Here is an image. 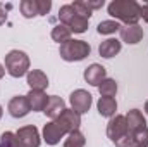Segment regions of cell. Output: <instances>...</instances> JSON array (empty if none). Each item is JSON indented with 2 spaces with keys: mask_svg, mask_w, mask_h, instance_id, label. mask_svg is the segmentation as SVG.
I'll return each instance as SVG.
<instances>
[{
  "mask_svg": "<svg viewBox=\"0 0 148 147\" xmlns=\"http://www.w3.org/2000/svg\"><path fill=\"white\" fill-rule=\"evenodd\" d=\"M121 49H122V45L117 38H107L98 45V54L103 59H112L114 55H117L121 52Z\"/></svg>",
  "mask_w": 148,
  "mask_h": 147,
  "instance_id": "2e32d148",
  "label": "cell"
},
{
  "mask_svg": "<svg viewBox=\"0 0 148 147\" xmlns=\"http://www.w3.org/2000/svg\"><path fill=\"white\" fill-rule=\"evenodd\" d=\"M36 3H38V16H47L52 9L50 0H36Z\"/></svg>",
  "mask_w": 148,
  "mask_h": 147,
  "instance_id": "83f0119b",
  "label": "cell"
},
{
  "mask_svg": "<svg viewBox=\"0 0 148 147\" xmlns=\"http://www.w3.org/2000/svg\"><path fill=\"white\" fill-rule=\"evenodd\" d=\"M86 2V5H88V9L93 12L95 9H102L103 7V0H84Z\"/></svg>",
  "mask_w": 148,
  "mask_h": 147,
  "instance_id": "f1b7e54d",
  "label": "cell"
},
{
  "mask_svg": "<svg viewBox=\"0 0 148 147\" xmlns=\"http://www.w3.org/2000/svg\"><path fill=\"white\" fill-rule=\"evenodd\" d=\"M129 130H127V123H126V116L122 114H115L112 116L109 125H107V137L110 139L112 142H117L122 135H126ZM131 133V132H129Z\"/></svg>",
  "mask_w": 148,
  "mask_h": 147,
  "instance_id": "52a82bcc",
  "label": "cell"
},
{
  "mask_svg": "<svg viewBox=\"0 0 148 147\" xmlns=\"http://www.w3.org/2000/svg\"><path fill=\"white\" fill-rule=\"evenodd\" d=\"M84 146H86V139L79 130L69 133L64 140V147H84Z\"/></svg>",
  "mask_w": 148,
  "mask_h": 147,
  "instance_id": "7402d4cb",
  "label": "cell"
},
{
  "mask_svg": "<svg viewBox=\"0 0 148 147\" xmlns=\"http://www.w3.org/2000/svg\"><path fill=\"white\" fill-rule=\"evenodd\" d=\"M69 102H71V109L73 111H76L77 114H84V112H88L90 107H91L93 97L84 88H77V90H74L73 94H71Z\"/></svg>",
  "mask_w": 148,
  "mask_h": 147,
  "instance_id": "8992f818",
  "label": "cell"
},
{
  "mask_svg": "<svg viewBox=\"0 0 148 147\" xmlns=\"http://www.w3.org/2000/svg\"><path fill=\"white\" fill-rule=\"evenodd\" d=\"M19 9H21V14L26 17V19H33L38 16V3L36 0H23L19 3Z\"/></svg>",
  "mask_w": 148,
  "mask_h": 147,
  "instance_id": "44dd1931",
  "label": "cell"
},
{
  "mask_svg": "<svg viewBox=\"0 0 148 147\" xmlns=\"http://www.w3.org/2000/svg\"><path fill=\"white\" fill-rule=\"evenodd\" d=\"M97 109L100 112V116H103V118H112V116H115L117 102H115L114 97H100L98 102H97Z\"/></svg>",
  "mask_w": 148,
  "mask_h": 147,
  "instance_id": "ac0fdd59",
  "label": "cell"
},
{
  "mask_svg": "<svg viewBox=\"0 0 148 147\" xmlns=\"http://www.w3.org/2000/svg\"><path fill=\"white\" fill-rule=\"evenodd\" d=\"M2 116H3V109H2V106H0V119H2Z\"/></svg>",
  "mask_w": 148,
  "mask_h": 147,
  "instance_id": "836d02e7",
  "label": "cell"
},
{
  "mask_svg": "<svg viewBox=\"0 0 148 147\" xmlns=\"http://www.w3.org/2000/svg\"><path fill=\"white\" fill-rule=\"evenodd\" d=\"M140 19H143L145 23H148V2L140 3Z\"/></svg>",
  "mask_w": 148,
  "mask_h": 147,
  "instance_id": "f546056e",
  "label": "cell"
},
{
  "mask_svg": "<svg viewBox=\"0 0 148 147\" xmlns=\"http://www.w3.org/2000/svg\"><path fill=\"white\" fill-rule=\"evenodd\" d=\"M64 137H67V133L64 132V128L57 121H48L43 126V140L48 146H57Z\"/></svg>",
  "mask_w": 148,
  "mask_h": 147,
  "instance_id": "9c48e42d",
  "label": "cell"
},
{
  "mask_svg": "<svg viewBox=\"0 0 148 147\" xmlns=\"http://www.w3.org/2000/svg\"><path fill=\"white\" fill-rule=\"evenodd\" d=\"M98 92L102 97H115L117 94V81L112 78H105L100 85H98Z\"/></svg>",
  "mask_w": 148,
  "mask_h": 147,
  "instance_id": "ffe728a7",
  "label": "cell"
},
{
  "mask_svg": "<svg viewBox=\"0 0 148 147\" xmlns=\"http://www.w3.org/2000/svg\"><path fill=\"white\" fill-rule=\"evenodd\" d=\"M119 35H121V40L126 42L127 45H136L145 37L143 28L140 24H124V26H121Z\"/></svg>",
  "mask_w": 148,
  "mask_h": 147,
  "instance_id": "8fae6325",
  "label": "cell"
},
{
  "mask_svg": "<svg viewBox=\"0 0 148 147\" xmlns=\"http://www.w3.org/2000/svg\"><path fill=\"white\" fill-rule=\"evenodd\" d=\"M0 147H19L16 133L14 132H3L0 135Z\"/></svg>",
  "mask_w": 148,
  "mask_h": 147,
  "instance_id": "d4e9b609",
  "label": "cell"
},
{
  "mask_svg": "<svg viewBox=\"0 0 148 147\" xmlns=\"http://www.w3.org/2000/svg\"><path fill=\"white\" fill-rule=\"evenodd\" d=\"M107 10L115 21L124 24H138L140 21V3L134 0H112Z\"/></svg>",
  "mask_w": 148,
  "mask_h": 147,
  "instance_id": "6da1fadb",
  "label": "cell"
},
{
  "mask_svg": "<svg viewBox=\"0 0 148 147\" xmlns=\"http://www.w3.org/2000/svg\"><path fill=\"white\" fill-rule=\"evenodd\" d=\"M64 111H66V102H64V99L59 97V95H50V97H48V102H47V106H45V109H43V114L53 121V119H57Z\"/></svg>",
  "mask_w": 148,
  "mask_h": 147,
  "instance_id": "7c38bea8",
  "label": "cell"
},
{
  "mask_svg": "<svg viewBox=\"0 0 148 147\" xmlns=\"http://www.w3.org/2000/svg\"><path fill=\"white\" fill-rule=\"evenodd\" d=\"M7 109H9V114H10L12 118L19 119V118L28 116L29 111H31V107H29V102H28V97H26V95H16V97H12V99L9 101Z\"/></svg>",
  "mask_w": 148,
  "mask_h": 147,
  "instance_id": "30bf717a",
  "label": "cell"
},
{
  "mask_svg": "<svg viewBox=\"0 0 148 147\" xmlns=\"http://www.w3.org/2000/svg\"><path fill=\"white\" fill-rule=\"evenodd\" d=\"M5 21H7V9L0 3V26H2Z\"/></svg>",
  "mask_w": 148,
  "mask_h": 147,
  "instance_id": "4dcf8cb0",
  "label": "cell"
},
{
  "mask_svg": "<svg viewBox=\"0 0 148 147\" xmlns=\"http://www.w3.org/2000/svg\"><path fill=\"white\" fill-rule=\"evenodd\" d=\"M59 21H60V24L67 26L71 30V33H84L88 30V23H90L88 19L76 14V10L73 9L71 3L62 5L59 9Z\"/></svg>",
  "mask_w": 148,
  "mask_h": 147,
  "instance_id": "277c9868",
  "label": "cell"
},
{
  "mask_svg": "<svg viewBox=\"0 0 148 147\" xmlns=\"http://www.w3.org/2000/svg\"><path fill=\"white\" fill-rule=\"evenodd\" d=\"M71 30L67 28V26H64V24H57V26H53V30H52V40L53 42H57V43H66L67 40H71Z\"/></svg>",
  "mask_w": 148,
  "mask_h": 147,
  "instance_id": "d6986e66",
  "label": "cell"
},
{
  "mask_svg": "<svg viewBox=\"0 0 148 147\" xmlns=\"http://www.w3.org/2000/svg\"><path fill=\"white\" fill-rule=\"evenodd\" d=\"M16 137H17L19 147H40V144H41L40 132H38V128L35 125L21 126L16 132Z\"/></svg>",
  "mask_w": 148,
  "mask_h": 147,
  "instance_id": "5b68a950",
  "label": "cell"
},
{
  "mask_svg": "<svg viewBox=\"0 0 148 147\" xmlns=\"http://www.w3.org/2000/svg\"><path fill=\"white\" fill-rule=\"evenodd\" d=\"M145 112H147V114H148V101H147V102H145Z\"/></svg>",
  "mask_w": 148,
  "mask_h": 147,
  "instance_id": "d6a6232c",
  "label": "cell"
},
{
  "mask_svg": "<svg viewBox=\"0 0 148 147\" xmlns=\"http://www.w3.org/2000/svg\"><path fill=\"white\" fill-rule=\"evenodd\" d=\"M26 83L29 85V90H41L45 92L48 87V76L41 69H29L26 74Z\"/></svg>",
  "mask_w": 148,
  "mask_h": 147,
  "instance_id": "4fadbf2b",
  "label": "cell"
},
{
  "mask_svg": "<svg viewBox=\"0 0 148 147\" xmlns=\"http://www.w3.org/2000/svg\"><path fill=\"white\" fill-rule=\"evenodd\" d=\"M71 5H73V9L76 10L77 16H81V17H84V19L90 21V17H91V10L88 9V5H86L84 0H74Z\"/></svg>",
  "mask_w": 148,
  "mask_h": 147,
  "instance_id": "cb8c5ba5",
  "label": "cell"
},
{
  "mask_svg": "<svg viewBox=\"0 0 148 147\" xmlns=\"http://www.w3.org/2000/svg\"><path fill=\"white\" fill-rule=\"evenodd\" d=\"M53 121H57V123L64 128V132L69 135V133H73L76 130H79V126H81V114H77L76 111L66 107V111H64L57 119H53Z\"/></svg>",
  "mask_w": 148,
  "mask_h": 147,
  "instance_id": "ba28073f",
  "label": "cell"
},
{
  "mask_svg": "<svg viewBox=\"0 0 148 147\" xmlns=\"http://www.w3.org/2000/svg\"><path fill=\"white\" fill-rule=\"evenodd\" d=\"M3 74H5V66H2V64H0V80L3 78Z\"/></svg>",
  "mask_w": 148,
  "mask_h": 147,
  "instance_id": "1f68e13d",
  "label": "cell"
},
{
  "mask_svg": "<svg viewBox=\"0 0 148 147\" xmlns=\"http://www.w3.org/2000/svg\"><path fill=\"white\" fill-rule=\"evenodd\" d=\"M90 52H91V47H90L88 42H84V40H74V38L67 40L66 43H62L60 49H59L60 57L64 61H67V62L83 61V59H86L90 55Z\"/></svg>",
  "mask_w": 148,
  "mask_h": 147,
  "instance_id": "7a4b0ae2",
  "label": "cell"
},
{
  "mask_svg": "<svg viewBox=\"0 0 148 147\" xmlns=\"http://www.w3.org/2000/svg\"><path fill=\"white\" fill-rule=\"evenodd\" d=\"M115 147H134V139H133V133H126V135H122L117 142H114Z\"/></svg>",
  "mask_w": 148,
  "mask_h": 147,
  "instance_id": "4316f807",
  "label": "cell"
},
{
  "mask_svg": "<svg viewBox=\"0 0 148 147\" xmlns=\"http://www.w3.org/2000/svg\"><path fill=\"white\" fill-rule=\"evenodd\" d=\"M84 80H86V83L88 85H91V87H98L105 78H107V69L103 68V66H100V64H91V66H88L86 69H84Z\"/></svg>",
  "mask_w": 148,
  "mask_h": 147,
  "instance_id": "5bb4252c",
  "label": "cell"
},
{
  "mask_svg": "<svg viewBox=\"0 0 148 147\" xmlns=\"http://www.w3.org/2000/svg\"><path fill=\"white\" fill-rule=\"evenodd\" d=\"M133 139H134V147H148V126L133 133Z\"/></svg>",
  "mask_w": 148,
  "mask_h": 147,
  "instance_id": "484cf974",
  "label": "cell"
},
{
  "mask_svg": "<svg viewBox=\"0 0 148 147\" xmlns=\"http://www.w3.org/2000/svg\"><path fill=\"white\" fill-rule=\"evenodd\" d=\"M26 97H28V102H29L31 111H41V112H43V109H45V106H47L50 95H47V94L41 92V90H29Z\"/></svg>",
  "mask_w": 148,
  "mask_h": 147,
  "instance_id": "e0dca14e",
  "label": "cell"
},
{
  "mask_svg": "<svg viewBox=\"0 0 148 147\" xmlns=\"http://www.w3.org/2000/svg\"><path fill=\"white\" fill-rule=\"evenodd\" d=\"M126 123H127V130L131 133H136L143 128H147V119L143 116V112L140 109H131L126 114Z\"/></svg>",
  "mask_w": 148,
  "mask_h": 147,
  "instance_id": "9a60e30c",
  "label": "cell"
},
{
  "mask_svg": "<svg viewBox=\"0 0 148 147\" xmlns=\"http://www.w3.org/2000/svg\"><path fill=\"white\" fill-rule=\"evenodd\" d=\"M5 71L12 78H21L29 71V57L23 50H10L5 55Z\"/></svg>",
  "mask_w": 148,
  "mask_h": 147,
  "instance_id": "3957f363",
  "label": "cell"
},
{
  "mask_svg": "<svg viewBox=\"0 0 148 147\" xmlns=\"http://www.w3.org/2000/svg\"><path fill=\"white\" fill-rule=\"evenodd\" d=\"M121 30V24L119 21H114V19H107V21H102L97 28V31L100 35H114Z\"/></svg>",
  "mask_w": 148,
  "mask_h": 147,
  "instance_id": "603a6c76",
  "label": "cell"
}]
</instances>
